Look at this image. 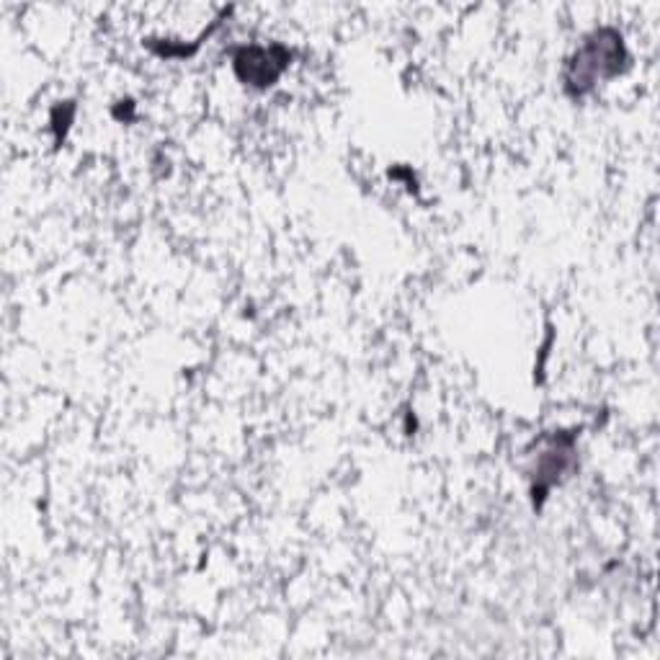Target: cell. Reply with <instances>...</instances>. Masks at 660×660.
I'll use <instances>...</instances> for the list:
<instances>
[{
	"label": "cell",
	"mask_w": 660,
	"mask_h": 660,
	"mask_svg": "<svg viewBox=\"0 0 660 660\" xmlns=\"http://www.w3.org/2000/svg\"><path fill=\"white\" fill-rule=\"evenodd\" d=\"M279 49H243V55L238 57V70L245 80H253L256 86H271V80H276L279 70L266 68V62L274 65V62H287V57H276Z\"/></svg>",
	"instance_id": "6da1fadb"
}]
</instances>
